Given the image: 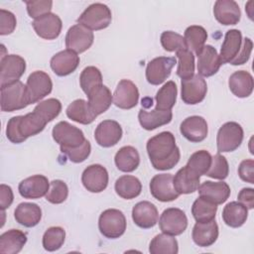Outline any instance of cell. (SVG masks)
Here are the masks:
<instances>
[{
    "label": "cell",
    "instance_id": "obj_30",
    "mask_svg": "<svg viewBox=\"0 0 254 254\" xmlns=\"http://www.w3.org/2000/svg\"><path fill=\"white\" fill-rule=\"evenodd\" d=\"M228 86L235 96L239 98L248 97L253 91V77L246 70H237L230 75Z\"/></svg>",
    "mask_w": 254,
    "mask_h": 254
},
{
    "label": "cell",
    "instance_id": "obj_32",
    "mask_svg": "<svg viewBox=\"0 0 254 254\" xmlns=\"http://www.w3.org/2000/svg\"><path fill=\"white\" fill-rule=\"evenodd\" d=\"M27 242V235L22 230L10 229L0 235V253L17 254Z\"/></svg>",
    "mask_w": 254,
    "mask_h": 254
},
{
    "label": "cell",
    "instance_id": "obj_13",
    "mask_svg": "<svg viewBox=\"0 0 254 254\" xmlns=\"http://www.w3.org/2000/svg\"><path fill=\"white\" fill-rule=\"evenodd\" d=\"M93 40L92 31L79 24H75L68 29L65 35V47L76 54H81L91 47Z\"/></svg>",
    "mask_w": 254,
    "mask_h": 254
},
{
    "label": "cell",
    "instance_id": "obj_45",
    "mask_svg": "<svg viewBox=\"0 0 254 254\" xmlns=\"http://www.w3.org/2000/svg\"><path fill=\"white\" fill-rule=\"evenodd\" d=\"M211 155L205 150L194 152L189 159L187 166L199 176H203L208 171L211 164Z\"/></svg>",
    "mask_w": 254,
    "mask_h": 254
},
{
    "label": "cell",
    "instance_id": "obj_43",
    "mask_svg": "<svg viewBox=\"0 0 254 254\" xmlns=\"http://www.w3.org/2000/svg\"><path fill=\"white\" fill-rule=\"evenodd\" d=\"M179 59L177 75L182 79H187L194 74V56L189 49L180 50L176 52Z\"/></svg>",
    "mask_w": 254,
    "mask_h": 254
},
{
    "label": "cell",
    "instance_id": "obj_14",
    "mask_svg": "<svg viewBox=\"0 0 254 254\" xmlns=\"http://www.w3.org/2000/svg\"><path fill=\"white\" fill-rule=\"evenodd\" d=\"M150 191L154 198L162 202L176 200L180 193L174 188L173 176L171 174H159L150 182Z\"/></svg>",
    "mask_w": 254,
    "mask_h": 254
},
{
    "label": "cell",
    "instance_id": "obj_49",
    "mask_svg": "<svg viewBox=\"0 0 254 254\" xmlns=\"http://www.w3.org/2000/svg\"><path fill=\"white\" fill-rule=\"evenodd\" d=\"M68 195V188L64 181L54 180L50 183V189L46 194V199L54 204L64 202Z\"/></svg>",
    "mask_w": 254,
    "mask_h": 254
},
{
    "label": "cell",
    "instance_id": "obj_5",
    "mask_svg": "<svg viewBox=\"0 0 254 254\" xmlns=\"http://www.w3.org/2000/svg\"><path fill=\"white\" fill-rule=\"evenodd\" d=\"M30 104L27 87L22 81H17L1 87V110L13 112L23 109Z\"/></svg>",
    "mask_w": 254,
    "mask_h": 254
},
{
    "label": "cell",
    "instance_id": "obj_12",
    "mask_svg": "<svg viewBox=\"0 0 254 254\" xmlns=\"http://www.w3.org/2000/svg\"><path fill=\"white\" fill-rule=\"evenodd\" d=\"M182 100L186 104L194 105L201 102L207 92L205 79L199 74H193L191 77L182 79Z\"/></svg>",
    "mask_w": 254,
    "mask_h": 254
},
{
    "label": "cell",
    "instance_id": "obj_6",
    "mask_svg": "<svg viewBox=\"0 0 254 254\" xmlns=\"http://www.w3.org/2000/svg\"><path fill=\"white\" fill-rule=\"evenodd\" d=\"M244 132L237 122H226L218 130L216 146L219 153L235 151L243 141Z\"/></svg>",
    "mask_w": 254,
    "mask_h": 254
},
{
    "label": "cell",
    "instance_id": "obj_19",
    "mask_svg": "<svg viewBox=\"0 0 254 254\" xmlns=\"http://www.w3.org/2000/svg\"><path fill=\"white\" fill-rule=\"evenodd\" d=\"M50 189L48 178L43 175H35L23 180L18 187L19 193L24 198L37 199L45 196Z\"/></svg>",
    "mask_w": 254,
    "mask_h": 254
},
{
    "label": "cell",
    "instance_id": "obj_20",
    "mask_svg": "<svg viewBox=\"0 0 254 254\" xmlns=\"http://www.w3.org/2000/svg\"><path fill=\"white\" fill-rule=\"evenodd\" d=\"M181 134L190 142L199 143L203 141L208 133L206 120L197 115L186 118L180 126Z\"/></svg>",
    "mask_w": 254,
    "mask_h": 254
},
{
    "label": "cell",
    "instance_id": "obj_35",
    "mask_svg": "<svg viewBox=\"0 0 254 254\" xmlns=\"http://www.w3.org/2000/svg\"><path fill=\"white\" fill-rule=\"evenodd\" d=\"M114 162L119 171L131 173L138 168L140 164V156L134 147L124 146L115 154Z\"/></svg>",
    "mask_w": 254,
    "mask_h": 254
},
{
    "label": "cell",
    "instance_id": "obj_40",
    "mask_svg": "<svg viewBox=\"0 0 254 254\" xmlns=\"http://www.w3.org/2000/svg\"><path fill=\"white\" fill-rule=\"evenodd\" d=\"M217 205L203 198L197 197L191 206V214L196 222H209L215 219Z\"/></svg>",
    "mask_w": 254,
    "mask_h": 254
},
{
    "label": "cell",
    "instance_id": "obj_9",
    "mask_svg": "<svg viewBox=\"0 0 254 254\" xmlns=\"http://www.w3.org/2000/svg\"><path fill=\"white\" fill-rule=\"evenodd\" d=\"M159 226L163 233L177 236L187 229L188 217L182 209L169 207L162 212L159 219Z\"/></svg>",
    "mask_w": 254,
    "mask_h": 254
},
{
    "label": "cell",
    "instance_id": "obj_55",
    "mask_svg": "<svg viewBox=\"0 0 254 254\" xmlns=\"http://www.w3.org/2000/svg\"><path fill=\"white\" fill-rule=\"evenodd\" d=\"M14 200V194L11 187L2 184L0 186V207L1 210L8 208Z\"/></svg>",
    "mask_w": 254,
    "mask_h": 254
},
{
    "label": "cell",
    "instance_id": "obj_37",
    "mask_svg": "<svg viewBox=\"0 0 254 254\" xmlns=\"http://www.w3.org/2000/svg\"><path fill=\"white\" fill-rule=\"evenodd\" d=\"M114 188L116 193L124 199L135 198L142 191V184L140 180L130 175H124L118 178Z\"/></svg>",
    "mask_w": 254,
    "mask_h": 254
},
{
    "label": "cell",
    "instance_id": "obj_8",
    "mask_svg": "<svg viewBox=\"0 0 254 254\" xmlns=\"http://www.w3.org/2000/svg\"><path fill=\"white\" fill-rule=\"evenodd\" d=\"M30 104L36 103L52 92L53 82L48 73L42 70L33 71L26 83Z\"/></svg>",
    "mask_w": 254,
    "mask_h": 254
},
{
    "label": "cell",
    "instance_id": "obj_21",
    "mask_svg": "<svg viewBox=\"0 0 254 254\" xmlns=\"http://www.w3.org/2000/svg\"><path fill=\"white\" fill-rule=\"evenodd\" d=\"M79 64V57L70 50H64L57 53L51 59L50 65L53 71L59 76H65L73 72Z\"/></svg>",
    "mask_w": 254,
    "mask_h": 254
},
{
    "label": "cell",
    "instance_id": "obj_47",
    "mask_svg": "<svg viewBox=\"0 0 254 254\" xmlns=\"http://www.w3.org/2000/svg\"><path fill=\"white\" fill-rule=\"evenodd\" d=\"M229 174V166L226 158L219 153L215 154L211 159V164L206 172L205 176L216 179V180H224L228 177Z\"/></svg>",
    "mask_w": 254,
    "mask_h": 254
},
{
    "label": "cell",
    "instance_id": "obj_50",
    "mask_svg": "<svg viewBox=\"0 0 254 254\" xmlns=\"http://www.w3.org/2000/svg\"><path fill=\"white\" fill-rule=\"evenodd\" d=\"M91 146L88 140H85L84 143L76 148H62L61 152L64 154L68 160L72 163H81L85 161L90 155Z\"/></svg>",
    "mask_w": 254,
    "mask_h": 254
},
{
    "label": "cell",
    "instance_id": "obj_48",
    "mask_svg": "<svg viewBox=\"0 0 254 254\" xmlns=\"http://www.w3.org/2000/svg\"><path fill=\"white\" fill-rule=\"evenodd\" d=\"M161 45L167 52H178L188 49L184 37L173 31H165L160 37Z\"/></svg>",
    "mask_w": 254,
    "mask_h": 254
},
{
    "label": "cell",
    "instance_id": "obj_26",
    "mask_svg": "<svg viewBox=\"0 0 254 254\" xmlns=\"http://www.w3.org/2000/svg\"><path fill=\"white\" fill-rule=\"evenodd\" d=\"M200 176L190 170L187 165L181 168L173 177V185L180 194H189L197 190Z\"/></svg>",
    "mask_w": 254,
    "mask_h": 254
},
{
    "label": "cell",
    "instance_id": "obj_33",
    "mask_svg": "<svg viewBox=\"0 0 254 254\" xmlns=\"http://www.w3.org/2000/svg\"><path fill=\"white\" fill-rule=\"evenodd\" d=\"M88 105L91 111L96 115H100L105 112L113 101V95L110 89L106 85H100L93 89L88 95Z\"/></svg>",
    "mask_w": 254,
    "mask_h": 254
},
{
    "label": "cell",
    "instance_id": "obj_42",
    "mask_svg": "<svg viewBox=\"0 0 254 254\" xmlns=\"http://www.w3.org/2000/svg\"><path fill=\"white\" fill-rule=\"evenodd\" d=\"M79 84L82 91L88 95L93 89L102 85V74L95 66H86L80 73Z\"/></svg>",
    "mask_w": 254,
    "mask_h": 254
},
{
    "label": "cell",
    "instance_id": "obj_53",
    "mask_svg": "<svg viewBox=\"0 0 254 254\" xmlns=\"http://www.w3.org/2000/svg\"><path fill=\"white\" fill-rule=\"evenodd\" d=\"M238 175L242 181L254 184V161L252 159L243 160L238 167Z\"/></svg>",
    "mask_w": 254,
    "mask_h": 254
},
{
    "label": "cell",
    "instance_id": "obj_46",
    "mask_svg": "<svg viewBox=\"0 0 254 254\" xmlns=\"http://www.w3.org/2000/svg\"><path fill=\"white\" fill-rule=\"evenodd\" d=\"M34 111L39 113L47 123L53 121L62 111V103L57 98H49L36 105Z\"/></svg>",
    "mask_w": 254,
    "mask_h": 254
},
{
    "label": "cell",
    "instance_id": "obj_52",
    "mask_svg": "<svg viewBox=\"0 0 254 254\" xmlns=\"http://www.w3.org/2000/svg\"><path fill=\"white\" fill-rule=\"evenodd\" d=\"M16 17L15 15L5 9L0 10V35L5 36L14 32L16 28Z\"/></svg>",
    "mask_w": 254,
    "mask_h": 254
},
{
    "label": "cell",
    "instance_id": "obj_1",
    "mask_svg": "<svg viewBox=\"0 0 254 254\" xmlns=\"http://www.w3.org/2000/svg\"><path fill=\"white\" fill-rule=\"evenodd\" d=\"M146 148L150 162L156 170H171L180 161V149L176 145L175 136L169 131L161 132L150 138Z\"/></svg>",
    "mask_w": 254,
    "mask_h": 254
},
{
    "label": "cell",
    "instance_id": "obj_24",
    "mask_svg": "<svg viewBox=\"0 0 254 254\" xmlns=\"http://www.w3.org/2000/svg\"><path fill=\"white\" fill-rule=\"evenodd\" d=\"M213 15L221 25H236L241 18L238 4L233 0H217L213 6Z\"/></svg>",
    "mask_w": 254,
    "mask_h": 254
},
{
    "label": "cell",
    "instance_id": "obj_22",
    "mask_svg": "<svg viewBox=\"0 0 254 254\" xmlns=\"http://www.w3.org/2000/svg\"><path fill=\"white\" fill-rule=\"evenodd\" d=\"M159 218L156 205L150 201L143 200L136 203L132 209V219L140 228L148 229L154 227Z\"/></svg>",
    "mask_w": 254,
    "mask_h": 254
},
{
    "label": "cell",
    "instance_id": "obj_31",
    "mask_svg": "<svg viewBox=\"0 0 254 254\" xmlns=\"http://www.w3.org/2000/svg\"><path fill=\"white\" fill-rule=\"evenodd\" d=\"M14 217L19 224L25 227H34L41 221L42 209L36 203L22 202L15 208Z\"/></svg>",
    "mask_w": 254,
    "mask_h": 254
},
{
    "label": "cell",
    "instance_id": "obj_54",
    "mask_svg": "<svg viewBox=\"0 0 254 254\" xmlns=\"http://www.w3.org/2000/svg\"><path fill=\"white\" fill-rule=\"evenodd\" d=\"M252 48H253V43L251 41V39L249 38H245L244 40H242V47L241 50L239 52V54L237 55V57L230 63V64L232 65H240L243 64L245 63L248 62L251 52H252Z\"/></svg>",
    "mask_w": 254,
    "mask_h": 254
},
{
    "label": "cell",
    "instance_id": "obj_51",
    "mask_svg": "<svg viewBox=\"0 0 254 254\" xmlns=\"http://www.w3.org/2000/svg\"><path fill=\"white\" fill-rule=\"evenodd\" d=\"M27 6V12L31 18L38 19L46 14L51 13L53 1L51 0H39V1H25Z\"/></svg>",
    "mask_w": 254,
    "mask_h": 254
},
{
    "label": "cell",
    "instance_id": "obj_18",
    "mask_svg": "<svg viewBox=\"0 0 254 254\" xmlns=\"http://www.w3.org/2000/svg\"><path fill=\"white\" fill-rule=\"evenodd\" d=\"M32 26L40 38L45 40H54L60 36L63 23L57 14L49 13L38 19H35L32 23Z\"/></svg>",
    "mask_w": 254,
    "mask_h": 254
},
{
    "label": "cell",
    "instance_id": "obj_39",
    "mask_svg": "<svg viewBox=\"0 0 254 254\" xmlns=\"http://www.w3.org/2000/svg\"><path fill=\"white\" fill-rule=\"evenodd\" d=\"M149 252L151 254H177L179 252L178 241L173 235L158 234L151 240Z\"/></svg>",
    "mask_w": 254,
    "mask_h": 254
},
{
    "label": "cell",
    "instance_id": "obj_36",
    "mask_svg": "<svg viewBox=\"0 0 254 254\" xmlns=\"http://www.w3.org/2000/svg\"><path fill=\"white\" fill-rule=\"evenodd\" d=\"M66 116L74 122L87 125L92 123L97 117L90 109L87 101L84 99L73 100L65 110Z\"/></svg>",
    "mask_w": 254,
    "mask_h": 254
},
{
    "label": "cell",
    "instance_id": "obj_11",
    "mask_svg": "<svg viewBox=\"0 0 254 254\" xmlns=\"http://www.w3.org/2000/svg\"><path fill=\"white\" fill-rule=\"evenodd\" d=\"M177 61L174 57H158L150 61L146 67V79L150 84L159 85L170 75Z\"/></svg>",
    "mask_w": 254,
    "mask_h": 254
},
{
    "label": "cell",
    "instance_id": "obj_38",
    "mask_svg": "<svg viewBox=\"0 0 254 254\" xmlns=\"http://www.w3.org/2000/svg\"><path fill=\"white\" fill-rule=\"evenodd\" d=\"M184 39L188 49L197 56L203 49L207 40V32L201 26L192 25L186 29Z\"/></svg>",
    "mask_w": 254,
    "mask_h": 254
},
{
    "label": "cell",
    "instance_id": "obj_44",
    "mask_svg": "<svg viewBox=\"0 0 254 254\" xmlns=\"http://www.w3.org/2000/svg\"><path fill=\"white\" fill-rule=\"evenodd\" d=\"M65 239V231L63 227L52 226L48 228L43 235V247L49 252L59 250Z\"/></svg>",
    "mask_w": 254,
    "mask_h": 254
},
{
    "label": "cell",
    "instance_id": "obj_25",
    "mask_svg": "<svg viewBox=\"0 0 254 254\" xmlns=\"http://www.w3.org/2000/svg\"><path fill=\"white\" fill-rule=\"evenodd\" d=\"M199 196L213 202L214 204H222L230 195V188L224 182L205 181L198 187Z\"/></svg>",
    "mask_w": 254,
    "mask_h": 254
},
{
    "label": "cell",
    "instance_id": "obj_4",
    "mask_svg": "<svg viewBox=\"0 0 254 254\" xmlns=\"http://www.w3.org/2000/svg\"><path fill=\"white\" fill-rule=\"evenodd\" d=\"M126 217L119 209L108 208L101 212L98 218L100 233L109 239H116L122 236L126 230Z\"/></svg>",
    "mask_w": 254,
    "mask_h": 254
},
{
    "label": "cell",
    "instance_id": "obj_29",
    "mask_svg": "<svg viewBox=\"0 0 254 254\" xmlns=\"http://www.w3.org/2000/svg\"><path fill=\"white\" fill-rule=\"evenodd\" d=\"M173 113L171 110H161L155 108L151 111L140 109L138 113V119L143 129L151 131L158 127L169 124L172 121Z\"/></svg>",
    "mask_w": 254,
    "mask_h": 254
},
{
    "label": "cell",
    "instance_id": "obj_10",
    "mask_svg": "<svg viewBox=\"0 0 254 254\" xmlns=\"http://www.w3.org/2000/svg\"><path fill=\"white\" fill-rule=\"evenodd\" d=\"M1 87L19 81L26 70L25 60L18 55H6L1 58Z\"/></svg>",
    "mask_w": 254,
    "mask_h": 254
},
{
    "label": "cell",
    "instance_id": "obj_41",
    "mask_svg": "<svg viewBox=\"0 0 254 254\" xmlns=\"http://www.w3.org/2000/svg\"><path fill=\"white\" fill-rule=\"evenodd\" d=\"M178 88L173 80L167 81L156 94V108L161 110H171L177 101Z\"/></svg>",
    "mask_w": 254,
    "mask_h": 254
},
{
    "label": "cell",
    "instance_id": "obj_34",
    "mask_svg": "<svg viewBox=\"0 0 254 254\" xmlns=\"http://www.w3.org/2000/svg\"><path fill=\"white\" fill-rule=\"evenodd\" d=\"M248 217V209L239 201L228 202L222 210V219L224 223L232 228L242 226Z\"/></svg>",
    "mask_w": 254,
    "mask_h": 254
},
{
    "label": "cell",
    "instance_id": "obj_28",
    "mask_svg": "<svg viewBox=\"0 0 254 254\" xmlns=\"http://www.w3.org/2000/svg\"><path fill=\"white\" fill-rule=\"evenodd\" d=\"M218 237V225L215 220L196 222L192 228L191 238L199 247L211 246Z\"/></svg>",
    "mask_w": 254,
    "mask_h": 254
},
{
    "label": "cell",
    "instance_id": "obj_3",
    "mask_svg": "<svg viewBox=\"0 0 254 254\" xmlns=\"http://www.w3.org/2000/svg\"><path fill=\"white\" fill-rule=\"evenodd\" d=\"M112 20L111 10L102 3L89 5L77 18V23L90 31H99L107 28Z\"/></svg>",
    "mask_w": 254,
    "mask_h": 254
},
{
    "label": "cell",
    "instance_id": "obj_56",
    "mask_svg": "<svg viewBox=\"0 0 254 254\" xmlns=\"http://www.w3.org/2000/svg\"><path fill=\"white\" fill-rule=\"evenodd\" d=\"M238 201L242 203L247 209L254 207V190L252 188H244L238 193Z\"/></svg>",
    "mask_w": 254,
    "mask_h": 254
},
{
    "label": "cell",
    "instance_id": "obj_7",
    "mask_svg": "<svg viewBox=\"0 0 254 254\" xmlns=\"http://www.w3.org/2000/svg\"><path fill=\"white\" fill-rule=\"evenodd\" d=\"M52 135L56 143L62 148H76L81 146L86 140L83 132L69 124L66 121L57 123L52 131Z\"/></svg>",
    "mask_w": 254,
    "mask_h": 254
},
{
    "label": "cell",
    "instance_id": "obj_23",
    "mask_svg": "<svg viewBox=\"0 0 254 254\" xmlns=\"http://www.w3.org/2000/svg\"><path fill=\"white\" fill-rule=\"evenodd\" d=\"M221 65L217 51L210 45L203 47L197 55V71L200 76L209 77L214 75Z\"/></svg>",
    "mask_w": 254,
    "mask_h": 254
},
{
    "label": "cell",
    "instance_id": "obj_27",
    "mask_svg": "<svg viewBox=\"0 0 254 254\" xmlns=\"http://www.w3.org/2000/svg\"><path fill=\"white\" fill-rule=\"evenodd\" d=\"M242 47V34L239 30H228L224 36V40L220 49L219 59L221 64L231 63L239 54Z\"/></svg>",
    "mask_w": 254,
    "mask_h": 254
},
{
    "label": "cell",
    "instance_id": "obj_16",
    "mask_svg": "<svg viewBox=\"0 0 254 254\" xmlns=\"http://www.w3.org/2000/svg\"><path fill=\"white\" fill-rule=\"evenodd\" d=\"M139 100V90L136 84L129 79H121L113 93V103L121 109L135 107Z\"/></svg>",
    "mask_w": 254,
    "mask_h": 254
},
{
    "label": "cell",
    "instance_id": "obj_15",
    "mask_svg": "<svg viewBox=\"0 0 254 254\" xmlns=\"http://www.w3.org/2000/svg\"><path fill=\"white\" fill-rule=\"evenodd\" d=\"M108 172L99 165L93 164L84 169L81 175V183L83 187L90 192H101L108 185Z\"/></svg>",
    "mask_w": 254,
    "mask_h": 254
},
{
    "label": "cell",
    "instance_id": "obj_2",
    "mask_svg": "<svg viewBox=\"0 0 254 254\" xmlns=\"http://www.w3.org/2000/svg\"><path fill=\"white\" fill-rule=\"evenodd\" d=\"M47 125L46 120L36 111L26 115L14 116L9 119L6 127V136L14 144H20L29 137L41 133Z\"/></svg>",
    "mask_w": 254,
    "mask_h": 254
},
{
    "label": "cell",
    "instance_id": "obj_17",
    "mask_svg": "<svg viewBox=\"0 0 254 254\" xmlns=\"http://www.w3.org/2000/svg\"><path fill=\"white\" fill-rule=\"evenodd\" d=\"M122 128L115 120L101 121L94 132V139L96 143L103 147L109 148L116 145L122 138Z\"/></svg>",
    "mask_w": 254,
    "mask_h": 254
}]
</instances>
